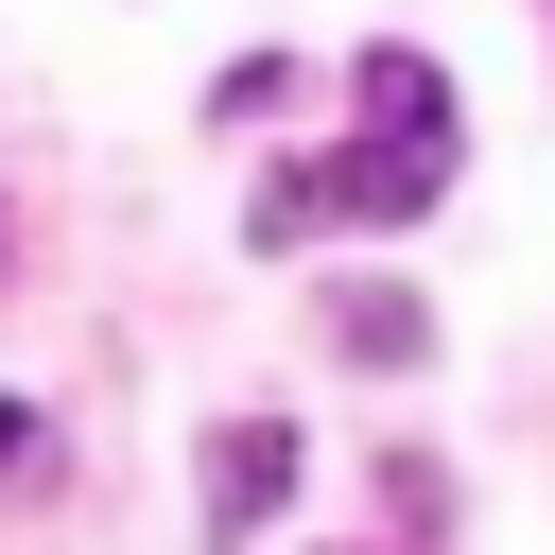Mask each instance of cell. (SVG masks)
<instances>
[{
    "label": "cell",
    "instance_id": "4",
    "mask_svg": "<svg viewBox=\"0 0 555 555\" xmlns=\"http://www.w3.org/2000/svg\"><path fill=\"white\" fill-rule=\"evenodd\" d=\"M0 468H35V399L17 382H0Z\"/></svg>",
    "mask_w": 555,
    "mask_h": 555
},
{
    "label": "cell",
    "instance_id": "1",
    "mask_svg": "<svg viewBox=\"0 0 555 555\" xmlns=\"http://www.w3.org/2000/svg\"><path fill=\"white\" fill-rule=\"evenodd\" d=\"M347 121H364V156H330V208H347V225H416V208L451 191V69L382 35V52L347 69Z\"/></svg>",
    "mask_w": 555,
    "mask_h": 555
},
{
    "label": "cell",
    "instance_id": "3",
    "mask_svg": "<svg viewBox=\"0 0 555 555\" xmlns=\"http://www.w3.org/2000/svg\"><path fill=\"white\" fill-rule=\"evenodd\" d=\"M330 347H347V364H416V347H434V312H416L399 278H347V295H330Z\"/></svg>",
    "mask_w": 555,
    "mask_h": 555
},
{
    "label": "cell",
    "instance_id": "2",
    "mask_svg": "<svg viewBox=\"0 0 555 555\" xmlns=\"http://www.w3.org/2000/svg\"><path fill=\"white\" fill-rule=\"evenodd\" d=\"M278 503H295V416H225V451H208V486H191L208 555H243V538H260Z\"/></svg>",
    "mask_w": 555,
    "mask_h": 555
},
{
    "label": "cell",
    "instance_id": "5",
    "mask_svg": "<svg viewBox=\"0 0 555 555\" xmlns=\"http://www.w3.org/2000/svg\"><path fill=\"white\" fill-rule=\"evenodd\" d=\"M0 260H17V225H0Z\"/></svg>",
    "mask_w": 555,
    "mask_h": 555
}]
</instances>
